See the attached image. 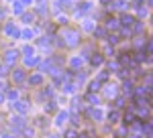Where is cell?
<instances>
[{
  "label": "cell",
  "mask_w": 153,
  "mask_h": 138,
  "mask_svg": "<svg viewBox=\"0 0 153 138\" xmlns=\"http://www.w3.org/2000/svg\"><path fill=\"white\" fill-rule=\"evenodd\" d=\"M114 104H117V108H123V106H125V98H118Z\"/></svg>",
  "instance_id": "cell-35"
},
{
  "label": "cell",
  "mask_w": 153,
  "mask_h": 138,
  "mask_svg": "<svg viewBox=\"0 0 153 138\" xmlns=\"http://www.w3.org/2000/svg\"><path fill=\"white\" fill-rule=\"evenodd\" d=\"M6 71H8L6 67H0V75H6Z\"/></svg>",
  "instance_id": "cell-40"
},
{
  "label": "cell",
  "mask_w": 153,
  "mask_h": 138,
  "mask_svg": "<svg viewBox=\"0 0 153 138\" xmlns=\"http://www.w3.org/2000/svg\"><path fill=\"white\" fill-rule=\"evenodd\" d=\"M21 37H25V39H33V37H35V31H33V29H27V31L21 33Z\"/></svg>",
  "instance_id": "cell-17"
},
{
  "label": "cell",
  "mask_w": 153,
  "mask_h": 138,
  "mask_svg": "<svg viewBox=\"0 0 153 138\" xmlns=\"http://www.w3.org/2000/svg\"><path fill=\"white\" fill-rule=\"evenodd\" d=\"M106 79H108V71H102V73L98 75V81L102 83V81H106Z\"/></svg>",
  "instance_id": "cell-29"
},
{
  "label": "cell",
  "mask_w": 153,
  "mask_h": 138,
  "mask_svg": "<svg viewBox=\"0 0 153 138\" xmlns=\"http://www.w3.org/2000/svg\"><path fill=\"white\" fill-rule=\"evenodd\" d=\"M37 12H39V14H43V16H45V14H47V8H45V6H41V8H39V10H37Z\"/></svg>",
  "instance_id": "cell-38"
},
{
  "label": "cell",
  "mask_w": 153,
  "mask_h": 138,
  "mask_svg": "<svg viewBox=\"0 0 153 138\" xmlns=\"http://www.w3.org/2000/svg\"><path fill=\"white\" fill-rule=\"evenodd\" d=\"M10 124H12V128H16V130H19V128L25 126V118H23V116H14Z\"/></svg>",
  "instance_id": "cell-7"
},
{
  "label": "cell",
  "mask_w": 153,
  "mask_h": 138,
  "mask_svg": "<svg viewBox=\"0 0 153 138\" xmlns=\"http://www.w3.org/2000/svg\"><path fill=\"white\" fill-rule=\"evenodd\" d=\"M102 61H104V59H102V55H100V53H94V55L90 57V63H92L94 67H100V65H102Z\"/></svg>",
  "instance_id": "cell-8"
},
{
  "label": "cell",
  "mask_w": 153,
  "mask_h": 138,
  "mask_svg": "<svg viewBox=\"0 0 153 138\" xmlns=\"http://www.w3.org/2000/svg\"><path fill=\"white\" fill-rule=\"evenodd\" d=\"M117 26H118L117 18H106V29H117Z\"/></svg>",
  "instance_id": "cell-15"
},
{
  "label": "cell",
  "mask_w": 153,
  "mask_h": 138,
  "mask_svg": "<svg viewBox=\"0 0 153 138\" xmlns=\"http://www.w3.org/2000/svg\"><path fill=\"white\" fill-rule=\"evenodd\" d=\"M125 124H135V114L133 112H127L125 114Z\"/></svg>",
  "instance_id": "cell-16"
},
{
  "label": "cell",
  "mask_w": 153,
  "mask_h": 138,
  "mask_svg": "<svg viewBox=\"0 0 153 138\" xmlns=\"http://www.w3.org/2000/svg\"><path fill=\"white\" fill-rule=\"evenodd\" d=\"M12 79L16 81V83L25 81V71H23V69H14V71H12Z\"/></svg>",
  "instance_id": "cell-6"
},
{
  "label": "cell",
  "mask_w": 153,
  "mask_h": 138,
  "mask_svg": "<svg viewBox=\"0 0 153 138\" xmlns=\"http://www.w3.org/2000/svg\"><path fill=\"white\" fill-rule=\"evenodd\" d=\"M51 138H57V136H51Z\"/></svg>",
  "instance_id": "cell-44"
},
{
  "label": "cell",
  "mask_w": 153,
  "mask_h": 138,
  "mask_svg": "<svg viewBox=\"0 0 153 138\" xmlns=\"http://www.w3.org/2000/svg\"><path fill=\"white\" fill-rule=\"evenodd\" d=\"M63 45H68V47H76L78 43H80V33L78 31H74V29H65L63 31Z\"/></svg>",
  "instance_id": "cell-1"
},
{
  "label": "cell",
  "mask_w": 153,
  "mask_h": 138,
  "mask_svg": "<svg viewBox=\"0 0 153 138\" xmlns=\"http://www.w3.org/2000/svg\"><path fill=\"white\" fill-rule=\"evenodd\" d=\"M104 93H106V98H112V95L117 93V85H106Z\"/></svg>",
  "instance_id": "cell-14"
},
{
  "label": "cell",
  "mask_w": 153,
  "mask_h": 138,
  "mask_svg": "<svg viewBox=\"0 0 153 138\" xmlns=\"http://www.w3.org/2000/svg\"><path fill=\"white\" fill-rule=\"evenodd\" d=\"M31 85H41V83H43V77H41V75H39V73H37V75H31Z\"/></svg>",
  "instance_id": "cell-13"
},
{
  "label": "cell",
  "mask_w": 153,
  "mask_h": 138,
  "mask_svg": "<svg viewBox=\"0 0 153 138\" xmlns=\"http://www.w3.org/2000/svg\"><path fill=\"white\" fill-rule=\"evenodd\" d=\"M12 10H14V14H21V12H23V4H21V2H14V4H12Z\"/></svg>",
  "instance_id": "cell-18"
},
{
  "label": "cell",
  "mask_w": 153,
  "mask_h": 138,
  "mask_svg": "<svg viewBox=\"0 0 153 138\" xmlns=\"http://www.w3.org/2000/svg\"><path fill=\"white\" fill-rule=\"evenodd\" d=\"M88 102L92 104V106H96V104H100V100H98V98H96L94 93H90V95H88Z\"/></svg>",
  "instance_id": "cell-24"
},
{
  "label": "cell",
  "mask_w": 153,
  "mask_h": 138,
  "mask_svg": "<svg viewBox=\"0 0 153 138\" xmlns=\"http://www.w3.org/2000/svg\"><path fill=\"white\" fill-rule=\"evenodd\" d=\"M102 2H104V4H106V2H110V0H102Z\"/></svg>",
  "instance_id": "cell-41"
},
{
  "label": "cell",
  "mask_w": 153,
  "mask_h": 138,
  "mask_svg": "<svg viewBox=\"0 0 153 138\" xmlns=\"http://www.w3.org/2000/svg\"><path fill=\"white\" fill-rule=\"evenodd\" d=\"M84 29H86V31H92V21H86V23H84Z\"/></svg>",
  "instance_id": "cell-37"
},
{
  "label": "cell",
  "mask_w": 153,
  "mask_h": 138,
  "mask_svg": "<svg viewBox=\"0 0 153 138\" xmlns=\"http://www.w3.org/2000/svg\"><path fill=\"white\" fill-rule=\"evenodd\" d=\"M118 24H123V26H127V29L131 31V26L135 24V18H133L131 14H123V16H120V23H118Z\"/></svg>",
  "instance_id": "cell-3"
},
{
  "label": "cell",
  "mask_w": 153,
  "mask_h": 138,
  "mask_svg": "<svg viewBox=\"0 0 153 138\" xmlns=\"http://www.w3.org/2000/svg\"><path fill=\"white\" fill-rule=\"evenodd\" d=\"M118 41H120V37H118V34H108V43H110V45H117Z\"/></svg>",
  "instance_id": "cell-19"
},
{
  "label": "cell",
  "mask_w": 153,
  "mask_h": 138,
  "mask_svg": "<svg viewBox=\"0 0 153 138\" xmlns=\"http://www.w3.org/2000/svg\"><path fill=\"white\" fill-rule=\"evenodd\" d=\"M108 120H110V122H117L118 120V112H110V114H108Z\"/></svg>",
  "instance_id": "cell-30"
},
{
  "label": "cell",
  "mask_w": 153,
  "mask_h": 138,
  "mask_svg": "<svg viewBox=\"0 0 153 138\" xmlns=\"http://www.w3.org/2000/svg\"><path fill=\"white\" fill-rule=\"evenodd\" d=\"M74 90H76V85H74V83H65V85H63V92H65V93H71Z\"/></svg>",
  "instance_id": "cell-23"
},
{
  "label": "cell",
  "mask_w": 153,
  "mask_h": 138,
  "mask_svg": "<svg viewBox=\"0 0 153 138\" xmlns=\"http://www.w3.org/2000/svg\"><path fill=\"white\" fill-rule=\"evenodd\" d=\"M23 21L25 23H33V21H35V14H29V12H27V14H23Z\"/></svg>",
  "instance_id": "cell-25"
},
{
  "label": "cell",
  "mask_w": 153,
  "mask_h": 138,
  "mask_svg": "<svg viewBox=\"0 0 153 138\" xmlns=\"http://www.w3.org/2000/svg\"><path fill=\"white\" fill-rule=\"evenodd\" d=\"M37 63H39L37 57H27V65H37Z\"/></svg>",
  "instance_id": "cell-28"
},
{
  "label": "cell",
  "mask_w": 153,
  "mask_h": 138,
  "mask_svg": "<svg viewBox=\"0 0 153 138\" xmlns=\"http://www.w3.org/2000/svg\"><path fill=\"white\" fill-rule=\"evenodd\" d=\"M80 65H82V57H74V59H71V67H74V69H78Z\"/></svg>",
  "instance_id": "cell-20"
},
{
  "label": "cell",
  "mask_w": 153,
  "mask_h": 138,
  "mask_svg": "<svg viewBox=\"0 0 153 138\" xmlns=\"http://www.w3.org/2000/svg\"><path fill=\"white\" fill-rule=\"evenodd\" d=\"M4 138H12V136H4Z\"/></svg>",
  "instance_id": "cell-43"
},
{
  "label": "cell",
  "mask_w": 153,
  "mask_h": 138,
  "mask_svg": "<svg viewBox=\"0 0 153 138\" xmlns=\"http://www.w3.org/2000/svg\"><path fill=\"white\" fill-rule=\"evenodd\" d=\"M86 81V73H78V83H84Z\"/></svg>",
  "instance_id": "cell-34"
},
{
  "label": "cell",
  "mask_w": 153,
  "mask_h": 138,
  "mask_svg": "<svg viewBox=\"0 0 153 138\" xmlns=\"http://www.w3.org/2000/svg\"><path fill=\"white\" fill-rule=\"evenodd\" d=\"M39 2H43V0H39Z\"/></svg>",
  "instance_id": "cell-46"
},
{
  "label": "cell",
  "mask_w": 153,
  "mask_h": 138,
  "mask_svg": "<svg viewBox=\"0 0 153 138\" xmlns=\"http://www.w3.org/2000/svg\"><path fill=\"white\" fill-rule=\"evenodd\" d=\"M0 104H2V95H0Z\"/></svg>",
  "instance_id": "cell-42"
},
{
  "label": "cell",
  "mask_w": 153,
  "mask_h": 138,
  "mask_svg": "<svg viewBox=\"0 0 153 138\" xmlns=\"http://www.w3.org/2000/svg\"><path fill=\"white\" fill-rule=\"evenodd\" d=\"M114 6H117V8H125V6H127V2H125V0H118Z\"/></svg>",
  "instance_id": "cell-36"
},
{
  "label": "cell",
  "mask_w": 153,
  "mask_h": 138,
  "mask_svg": "<svg viewBox=\"0 0 153 138\" xmlns=\"http://www.w3.org/2000/svg\"><path fill=\"white\" fill-rule=\"evenodd\" d=\"M94 34H96V37H104V34H106V31H104V29H96V31H94Z\"/></svg>",
  "instance_id": "cell-33"
},
{
  "label": "cell",
  "mask_w": 153,
  "mask_h": 138,
  "mask_svg": "<svg viewBox=\"0 0 153 138\" xmlns=\"http://www.w3.org/2000/svg\"><path fill=\"white\" fill-rule=\"evenodd\" d=\"M143 132H145V138H151V122H147V124H145Z\"/></svg>",
  "instance_id": "cell-22"
},
{
  "label": "cell",
  "mask_w": 153,
  "mask_h": 138,
  "mask_svg": "<svg viewBox=\"0 0 153 138\" xmlns=\"http://www.w3.org/2000/svg\"><path fill=\"white\" fill-rule=\"evenodd\" d=\"M88 114L92 116V120H96V122H100V120H102V116H104L102 112H100V110H96V108H94V110H90Z\"/></svg>",
  "instance_id": "cell-11"
},
{
  "label": "cell",
  "mask_w": 153,
  "mask_h": 138,
  "mask_svg": "<svg viewBox=\"0 0 153 138\" xmlns=\"http://www.w3.org/2000/svg\"><path fill=\"white\" fill-rule=\"evenodd\" d=\"M90 8H92V4H90V2H82V4L76 8V16H84L86 12H90Z\"/></svg>",
  "instance_id": "cell-2"
},
{
  "label": "cell",
  "mask_w": 153,
  "mask_h": 138,
  "mask_svg": "<svg viewBox=\"0 0 153 138\" xmlns=\"http://www.w3.org/2000/svg\"><path fill=\"white\" fill-rule=\"evenodd\" d=\"M16 57H19V51L14 49V51H6V63H12V61H16Z\"/></svg>",
  "instance_id": "cell-10"
},
{
  "label": "cell",
  "mask_w": 153,
  "mask_h": 138,
  "mask_svg": "<svg viewBox=\"0 0 153 138\" xmlns=\"http://www.w3.org/2000/svg\"><path fill=\"white\" fill-rule=\"evenodd\" d=\"M133 138H139V136H133Z\"/></svg>",
  "instance_id": "cell-45"
},
{
  "label": "cell",
  "mask_w": 153,
  "mask_h": 138,
  "mask_svg": "<svg viewBox=\"0 0 153 138\" xmlns=\"http://www.w3.org/2000/svg\"><path fill=\"white\" fill-rule=\"evenodd\" d=\"M100 85H102V83H100L98 79L92 81V83H90V92H98V90H100Z\"/></svg>",
  "instance_id": "cell-21"
},
{
  "label": "cell",
  "mask_w": 153,
  "mask_h": 138,
  "mask_svg": "<svg viewBox=\"0 0 153 138\" xmlns=\"http://www.w3.org/2000/svg\"><path fill=\"white\" fill-rule=\"evenodd\" d=\"M123 90H125V93H127V95H133V93H135V85H133V81L127 79L125 83H123Z\"/></svg>",
  "instance_id": "cell-5"
},
{
  "label": "cell",
  "mask_w": 153,
  "mask_h": 138,
  "mask_svg": "<svg viewBox=\"0 0 153 138\" xmlns=\"http://www.w3.org/2000/svg\"><path fill=\"white\" fill-rule=\"evenodd\" d=\"M4 31H6V34H10V37H14V39H16V37H21V31L14 26V23H8L6 26H4Z\"/></svg>",
  "instance_id": "cell-4"
},
{
  "label": "cell",
  "mask_w": 153,
  "mask_h": 138,
  "mask_svg": "<svg viewBox=\"0 0 153 138\" xmlns=\"http://www.w3.org/2000/svg\"><path fill=\"white\" fill-rule=\"evenodd\" d=\"M8 98H10V100H16V98H19V92H16V90L8 92Z\"/></svg>",
  "instance_id": "cell-31"
},
{
  "label": "cell",
  "mask_w": 153,
  "mask_h": 138,
  "mask_svg": "<svg viewBox=\"0 0 153 138\" xmlns=\"http://www.w3.org/2000/svg\"><path fill=\"white\" fill-rule=\"evenodd\" d=\"M23 53L27 55V57H33V47H29V45H27V47L23 49Z\"/></svg>",
  "instance_id": "cell-26"
},
{
  "label": "cell",
  "mask_w": 153,
  "mask_h": 138,
  "mask_svg": "<svg viewBox=\"0 0 153 138\" xmlns=\"http://www.w3.org/2000/svg\"><path fill=\"white\" fill-rule=\"evenodd\" d=\"M76 136H78L76 130H68V132H65V138H76Z\"/></svg>",
  "instance_id": "cell-32"
},
{
  "label": "cell",
  "mask_w": 153,
  "mask_h": 138,
  "mask_svg": "<svg viewBox=\"0 0 153 138\" xmlns=\"http://www.w3.org/2000/svg\"><path fill=\"white\" fill-rule=\"evenodd\" d=\"M108 67H110V71H112V69H120V65H118V63H110Z\"/></svg>",
  "instance_id": "cell-39"
},
{
  "label": "cell",
  "mask_w": 153,
  "mask_h": 138,
  "mask_svg": "<svg viewBox=\"0 0 153 138\" xmlns=\"http://www.w3.org/2000/svg\"><path fill=\"white\" fill-rule=\"evenodd\" d=\"M65 120H68V112H59L55 124H57V126H63V122H65Z\"/></svg>",
  "instance_id": "cell-12"
},
{
  "label": "cell",
  "mask_w": 153,
  "mask_h": 138,
  "mask_svg": "<svg viewBox=\"0 0 153 138\" xmlns=\"http://www.w3.org/2000/svg\"><path fill=\"white\" fill-rule=\"evenodd\" d=\"M45 112H55V102H49L45 106Z\"/></svg>",
  "instance_id": "cell-27"
},
{
  "label": "cell",
  "mask_w": 153,
  "mask_h": 138,
  "mask_svg": "<svg viewBox=\"0 0 153 138\" xmlns=\"http://www.w3.org/2000/svg\"><path fill=\"white\" fill-rule=\"evenodd\" d=\"M12 106L16 108V112H19V114H27V110H29L27 102H16V104H12Z\"/></svg>",
  "instance_id": "cell-9"
}]
</instances>
